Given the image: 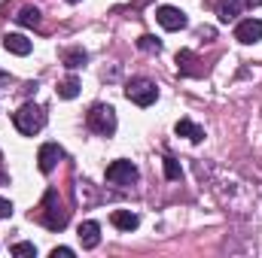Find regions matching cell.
I'll list each match as a JSON object with an SVG mask.
<instances>
[{
	"instance_id": "1",
	"label": "cell",
	"mask_w": 262,
	"mask_h": 258,
	"mask_svg": "<svg viewBox=\"0 0 262 258\" xmlns=\"http://www.w3.org/2000/svg\"><path fill=\"white\" fill-rule=\"evenodd\" d=\"M12 122H15L18 134L34 137V134H40L43 125H46V113H43V107H37V104H25L18 113H12Z\"/></svg>"
},
{
	"instance_id": "2",
	"label": "cell",
	"mask_w": 262,
	"mask_h": 258,
	"mask_svg": "<svg viewBox=\"0 0 262 258\" xmlns=\"http://www.w3.org/2000/svg\"><path fill=\"white\" fill-rule=\"evenodd\" d=\"M85 125H89V131H95L101 137H113L116 134V110L107 104H95L85 116Z\"/></svg>"
},
{
	"instance_id": "3",
	"label": "cell",
	"mask_w": 262,
	"mask_h": 258,
	"mask_svg": "<svg viewBox=\"0 0 262 258\" xmlns=\"http://www.w3.org/2000/svg\"><path fill=\"white\" fill-rule=\"evenodd\" d=\"M125 97H128L131 104H137V107H152L156 97H159V88L149 79H131L128 85H125Z\"/></svg>"
},
{
	"instance_id": "4",
	"label": "cell",
	"mask_w": 262,
	"mask_h": 258,
	"mask_svg": "<svg viewBox=\"0 0 262 258\" xmlns=\"http://www.w3.org/2000/svg\"><path fill=\"white\" fill-rule=\"evenodd\" d=\"M43 210H46V213L40 216V222H43L49 231H61V228L67 225V210L58 207V194L52 192V189L46 192V203H43Z\"/></svg>"
},
{
	"instance_id": "5",
	"label": "cell",
	"mask_w": 262,
	"mask_h": 258,
	"mask_svg": "<svg viewBox=\"0 0 262 258\" xmlns=\"http://www.w3.org/2000/svg\"><path fill=\"white\" fill-rule=\"evenodd\" d=\"M156 21H159L165 31H183V28L189 24L186 12L177 9V6H159V9H156Z\"/></svg>"
},
{
	"instance_id": "6",
	"label": "cell",
	"mask_w": 262,
	"mask_h": 258,
	"mask_svg": "<svg viewBox=\"0 0 262 258\" xmlns=\"http://www.w3.org/2000/svg\"><path fill=\"white\" fill-rule=\"evenodd\" d=\"M107 183H113V186H131V183H137V167L131 161H113L107 167Z\"/></svg>"
},
{
	"instance_id": "7",
	"label": "cell",
	"mask_w": 262,
	"mask_h": 258,
	"mask_svg": "<svg viewBox=\"0 0 262 258\" xmlns=\"http://www.w3.org/2000/svg\"><path fill=\"white\" fill-rule=\"evenodd\" d=\"M64 158V152H61V146L58 143H43L40 146V152H37V167L43 170V173H52L55 167H58V161Z\"/></svg>"
},
{
	"instance_id": "8",
	"label": "cell",
	"mask_w": 262,
	"mask_h": 258,
	"mask_svg": "<svg viewBox=\"0 0 262 258\" xmlns=\"http://www.w3.org/2000/svg\"><path fill=\"white\" fill-rule=\"evenodd\" d=\"M235 40L250 46V43H259L262 40V21L259 18H244L238 28H235Z\"/></svg>"
},
{
	"instance_id": "9",
	"label": "cell",
	"mask_w": 262,
	"mask_h": 258,
	"mask_svg": "<svg viewBox=\"0 0 262 258\" xmlns=\"http://www.w3.org/2000/svg\"><path fill=\"white\" fill-rule=\"evenodd\" d=\"M76 237H79L82 249H95V246L101 243V225H98V222H82L79 231H76Z\"/></svg>"
},
{
	"instance_id": "10",
	"label": "cell",
	"mask_w": 262,
	"mask_h": 258,
	"mask_svg": "<svg viewBox=\"0 0 262 258\" xmlns=\"http://www.w3.org/2000/svg\"><path fill=\"white\" fill-rule=\"evenodd\" d=\"M3 49L12 52V55H31L34 43H31L25 34H6V37H3Z\"/></svg>"
},
{
	"instance_id": "11",
	"label": "cell",
	"mask_w": 262,
	"mask_h": 258,
	"mask_svg": "<svg viewBox=\"0 0 262 258\" xmlns=\"http://www.w3.org/2000/svg\"><path fill=\"white\" fill-rule=\"evenodd\" d=\"M195 64H198V58L189 52V49L177 52V67H180V73H183V76H201L204 70H201V67H195Z\"/></svg>"
},
{
	"instance_id": "12",
	"label": "cell",
	"mask_w": 262,
	"mask_h": 258,
	"mask_svg": "<svg viewBox=\"0 0 262 258\" xmlns=\"http://www.w3.org/2000/svg\"><path fill=\"white\" fill-rule=\"evenodd\" d=\"M174 131L180 134V137H186V140H192V143H201L204 140V128H198L192 119H180L177 125H174Z\"/></svg>"
},
{
	"instance_id": "13",
	"label": "cell",
	"mask_w": 262,
	"mask_h": 258,
	"mask_svg": "<svg viewBox=\"0 0 262 258\" xmlns=\"http://www.w3.org/2000/svg\"><path fill=\"white\" fill-rule=\"evenodd\" d=\"M110 222H113V225H116L119 231H134L140 219H137L134 213H128V210H113V216H110Z\"/></svg>"
},
{
	"instance_id": "14",
	"label": "cell",
	"mask_w": 262,
	"mask_h": 258,
	"mask_svg": "<svg viewBox=\"0 0 262 258\" xmlns=\"http://www.w3.org/2000/svg\"><path fill=\"white\" fill-rule=\"evenodd\" d=\"M61 61H64L67 70H79V67L89 61V55H85V49H67L64 55H61Z\"/></svg>"
},
{
	"instance_id": "15",
	"label": "cell",
	"mask_w": 262,
	"mask_h": 258,
	"mask_svg": "<svg viewBox=\"0 0 262 258\" xmlns=\"http://www.w3.org/2000/svg\"><path fill=\"white\" fill-rule=\"evenodd\" d=\"M15 21L25 24V28H37V24H40V9H37V6H25V9L15 15Z\"/></svg>"
},
{
	"instance_id": "16",
	"label": "cell",
	"mask_w": 262,
	"mask_h": 258,
	"mask_svg": "<svg viewBox=\"0 0 262 258\" xmlns=\"http://www.w3.org/2000/svg\"><path fill=\"white\" fill-rule=\"evenodd\" d=\"M79 94V79L76 76H67L64 82L58 85V97H64V100H73Z\"/></svg>"
},
{
	"instance_id": "17",
	"label": "cell",
	"mask_w": 262,
	"mask_h": 258,
	"mask_svg": "<svg viewBox=\"0 0 262 258\" xmlns=\"http://www.w3.org/2000/svg\"><path fill=\"white\" fill-rule=\"evenodd\" d=\"M137 46H140L143 52H162V43H159L152 34H143V37L137 40Z\"/></svg>"
},
{
	"instance_id": "18",
	"label": "cell",
	"mask_w": 262,
	"mask_h": 258,
	"mask_svg": "<svg viewBox=\"0 0 262 258\" xmlns=\"http://www.w3.org/2000/svg\"><path fill=\"white\" fill-rule=\"evenodd\" d=\"M235 15H238V0H229V3H223V6H220V21H226V24H229Z\"/></svg>"
},
{
	"instance_id": "19",
	"label": "cell",
	"mask_w": 262,
	"mask_h": 258,
	"mask_svg": "<svg viewBox=\"0 0 262 258\" xmlns=\"http://www.w3.org/2000/svg\"><path fill=\"white\" fill-rule=\"evenodd\" d=\"M165 176H168V179H180V176H183V170H180V164H177L174 158H165Z\"/></svg>"
},
{
	"instance_id": "20",
	"label": "cell",
	"mask_w": 262,
	"mask_h": 258,
	"mask_svg": "<svg viewBox=\"0 0 262 258\" xmlns=\"http://www.w3.org/2000/svg\"><path fill=\"white\" fill-rule=\"evenodd\" d=\"M12 255H37V246L34 243H15L12 246Z\"/></svg>"
},
{
	"instance_id": "21",
	"label": "cell",
	"mask_w": 262,
	"mask_h": 258,
	"mask_svg": "<svg viewBox=\"0 0 262 258\" xmlns=\"http://www.w3.org/2000/svg\"><path fill=\"white\" fill-rule=\"evenodd\" d=\"M52 258H73V249H67V246H55V249H52Z\"/></svg>"
},
{
	"instance_id": "22",
	"label": "cell",
	"mask_w": 262,
	"mask_h": 258,
	"mask_svg": "<svg viewBox=\"0 0 262 258\" xmlns=\"http://www.w3.org/2000/svg\"><path fill=\"white\" fill-rule=\"evenodd\" d=\"M9 216H12V203L0 197V219H9Z\"/></svg>"
},
{
	"instance_id": "23",
	"label": "cell",
	"mask_w": 262,
	"mask_h": 258,
	"mask_svg": "<svg viewBox=\"0 0 262 258\" xmlns=\"http://www.w3.org/2000/svg\"><path fill=\"white\" fill-rule=\"evenodd\" d=\"M198 37H201V40H204V37H213V28H201V31H198Z\"/></svg>"
},
{
	"instance_id": "24",
	"label": "cell",
	"mask_w": 262,
	"mask_h": 258,
	"mask_svg": "<svg viewBox=\"0 0 262 258\" xmlns=\"http://www.w3.org/2000/svg\"><path fill=\"white\" fill-rule=\"evenodd\" d=\"M67 3H79V0H67Z\"/></svg>"
}]
</instances>
